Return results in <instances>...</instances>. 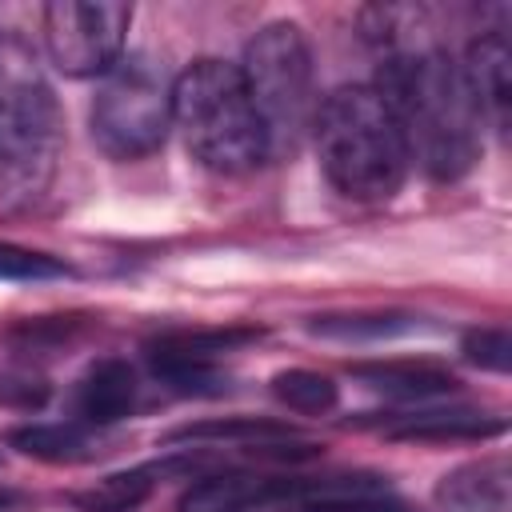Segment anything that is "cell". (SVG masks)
Returning a JSON list of instances; mask_svg holds the SVG:
<instances>
[{"instance_id":"obj_6","label":"cell","mask_w":512,"mask_h":512,"mask_svg":"<svg viewBox=\"0 0 512 512\" xmlns=\"http://www.w3.org/2000/svg\"><path fill=\"white\" fill-rule=\"evenodd\" d=\"M172 128V80L148 52L120 56L92 100V140L112 160H140Z\"/></svg>"},{"instance_id":"obj_1","label":"cell","mask_w":512,"mask_h":512,"mask_svg":"<svg viewBox=\"0 0 512 512\" xmlns=\"http://www.w3.org/2000/svg\"><path fill=\"white\" fill-rule=\"evenodd\" d=\"M364 40L376 52V92L392 108L408 156L432 180H460L480 160V116L460 64L432 40V20L412 4H376L360 12Z\"/></svg>"},{"instance_id":"obj_14","label":"cell","mask_w":512,"mask_h":512,"mask_svg":"<svg viewBox=\"0 0 512 512\" xmlns=\"http://www.w3.org/2000/svg\"><path fill=\"white\" fill-rule=\"evenodd\" d=\"M8 444L32 460L44 464H88L96 456H104L112 448V436L104 428L68 420V424H28V428H12Z\"/></svg>"},{"instance_id":"obj_10","label":"cell","mask_w":512,"mask_h":512,"mask_svg":"<svg viewBox=\"0 0 512 512\" xmlns=\"http://www.w3.org/2000/svg\"><path fill=\"white\" fill-rule=\"evenodd\" d=\"M436 504L444 512H508L512 504V464L504 452L456 464L436 480Z\"/></svg>"},{"instance_id":"obj_24","label":"cell","mask_w":512,"mask_h":512,"mask_svg":"<svg viewBox=\"0 0 512 512\" xmlns=\"http://www.w3.org/2000/svg\"><path fill=\"white\" fill-rule=\"evenodd\" d=\"M16 500H20V496H16L12 488H0V512H8V508H12Z\"/></svg>"},{"instance_id":"obj_17","label":"cell","mask_w":512,"mask_h":512,"mask_svg":"<svg viewBox=\"0 0 512 512\" xmlns=\"http://www.w3.org/2000/svg\"><path fill=\"white\" fill-rule=\"evenodd\" d=\"M416 328H420V316H412V312H344V316H316L308 324L312 336L352 340V344L392 340V336H404V332H416Z\"/></svg>"},{"instance_id":"obj_23","label":"cell","mask_w":512,"mask_h":512,"mask_svg":"<svg viewBox=\"0 0 512 512\" xmlns=\"http://www.w3.org/2000/svg\"><path fill=\"white\" fill-rule=\"evenodd\" d=\"M312 512H416V508L388 488V492H368V496H352V500H332Z\"/></svg>"},{"instance_id":"obj_19","label":"cell","mask_w":512,"mask_h":512,"mask_svg":"<svg viewBox=\"0 0 512 512\" xmlns=\"http://www.w3.org/2000/svg\"><path fill=\"white\" fill-rule=\"evenodd\" d=\"M264 328H252V324H228V328H196V332H168L160 340H152L156 348H168V352H184V356H200V360H216L220 352H232L240 344H252L260 340Z\"/></svg>"},{"instance_id":"obj_22","label":"cell","mask_w":512,"mask_h":512,"mask_svg":"<svg viewBox=\"0 0 512 512\" xmlns=\"http://www.w3.org/2000/svg\"><path fill=\"white\" fill-rule=\"evenodd\" d=\"M460 352L468 364L484 368V372H508L512 368V336L508 328H468L460 340Z\"/></svg>"},{"instance_id":"obj_21","label":"cell","mask_w":512,"mask_h":512,"mask_svg":"<svg viewBox=\"0 0 512 512\" xmlns=\"http://www.w3.org/2000/svg\"><path fill=\"white\" fill-rule=\"evenodd\" d=\"M48 396H52L48 376H40L28 364H0V408L36 412L48 404Z\"/></svg>"},{"instance_id":"obj_5","label":"cell","mask_w":512,"mask_h":512,"mask_svg":"<svg viewBox=\"0 0 512 512\" xmlns=\"http://www.w3.org/2000/svg\"><path fill=\"white\" fill-rule=\"evenodd\" d=\"M240 76H244L252 108L264 124L268 156L292 152L300 144V136L312 128V116L320 104L312 48H308L304 28L292 20L264 24L244 48Z\"/></svg>"},{"instance_id":"obj_11","label":"cell","mask_w":512,"mask_h":512,"mask_svg":"<svg viewBox=\"0 0 512 512\" xmlns=\"http://www.w3.org/2000/svg\"><path fill=\"white\" fill-rule=\"evenodd\" d=\"M136 400H140V380H136L132 364L120 360V356L92 360L84 368V376L76 380V388H72L76 420L92 424V428H108V424L132 416Z\"/></svg>"},{"instance_id":"obj_4","label":"cell","mask_w":512,"mask_h":512,"mask_svg":"<svg viewBox=\"0 0 512 512\" xmlns=\"http://www.w3.org/2000/svg\"><path fill=\"white\" fill-rule=\"evenodd\" d=\"M172 124L212 172L240 176L268 160V136L236 64L200 56L172 80Z\"/></svg>"},{"instance_id":"obj_16","label":"cell","mask_w":512,"mask_h":512,"mask_svg":"<svg viewBox=\"0 0 512 512\" xmlns=\"http://www.w3.org/2000/svg\"><path fill=\"white\" fill-rule=\"evenodd\" d=\"M156 480L160 476H156L152 464L132 468V472H112V476H104V480L72 492V504L80 512H136L152 496Z\"/></svg>"},{"instance_id":"obj_9","label":"cell","mask_w":512,"mask_h":512,"mask_svg":"<svg viewBox=\"0 0 512 512\" xmlns=\"http://www.w3.org/2000/svg\"><path fill=\"white\" fill-rule=\"evenodd\" d=\"M464 88L472 96V108L480 120H488L496 132H508V112H512V48L504 28H484L460 64Z\"/></svg>"},{"instance_id":"obj_13","label":"cell","mask_w":512,"mask_h":512,"mask_svg":"<svg viewBox=\"0 0 512 512\" xmlns=\"http://www.w3.org/2000/svg\"><path fill=\"white\" fill-rule=\"evenodd\" d=\"M392 440H488L508 428L500 416H484L472 408H424V412H396L372 420Z\"/></svg>"},{"instance_id":"obj_15","label":"cell","mask_w":512,"mask_h":512,"mask_svg":"<svg viewBox=\"0 0 512 512\" xmlns=\"http://www.w3.org/2000/svg\"><path fill=\"white\" fill-rule=\"evenodd\" d=\"M284 444L296 440V428L268 416H216V420H192L172 432H164V444Z\"/></svg>"},{"instance_id":"obj_18","label":"cell","mask_w":512,"mask_h":512,"mask_svg":"<svg viewBox=\"0 0 512 512\" xmlns=\"http://www.w3.org/2000/svg\"><path fill=\"white\" fill-rule=\"evenodd\" d=\"M272 396L304 416H324L340 404V388L332 384V376L312 372V368H284L272 376Z\"/></svg>"},{"instance_id":"obj_7","label":"cell","mask_w":512,"mask_h":512,"mask_svg":"<svg viewBox=\"0 0 512 512\" xmlns=\"http://www.w3.org/2000/svg\"><path fill=\"white\" fill-rule=\"evenodd\" d=\"M128 24H132V8L112 0H96V4L56 0L44 4L40 12L48 60L64 76H104L124 52Z\"/></svg>"},{"instance_id":"obj_12","label":"cell","mask_w":512,"mask_h":512,"mask_svg":"<svg viewBox=\"0 0 512 512\" xmlns=\"http://www.w3.org/2000/svg\"><path fill=\"white\" fill-rule=\"evenodd\" d=\"M352 376L392 400H436L460 392V376L436 360H368L352 364Z\"/></svg>"},{"instance_id":"obj_8","label":"cell","mask_w":512,"mask_h":512,"mask_svg":"<svg viewBox=\"0 0 512 512\" xmlns=\"http://www.w3.org/2000/svg\"><path fill=\"white\" fill-rule=\"evenodd\" d=\"M312 476H264V472H212L184 488L176 512H260L272 504H308Z\"/></svg>"},{"instance_id":"obj_2","label":"cell","mask_w":512,"mask_h":512,"mask_svg":"<svg viewBox=\"0 0 512 512\" xmlns=\"http://www.w3.org/2000/svg\"><path fill=\"white\" fill-rule=\"evenodd\" d=\"M320 168L352 200H388L408 176L404 132L372 84L332 88L312 116Z\"/></svg>"},{"instance_id":"obj_20","label":"cell","mask_w":512,"mask_h":512,"mask_svg":"<svg viewBox=\"0 0 512 512\" xmlns=\"http://www.w3.org/2000/svg\"><path fill=\"white\" fill-rule=\"evenodd\" d=\"M68 276H76V268L64 264L60 256L0 240V280H8V284H48V280H68Z\"/></svg>"},{"instance_id":"obj_3","label":"cell","mask_w":512,"mask_h":512,"mask_svg":"<svg viewBox=\"0 0 512 512\" xmlns=\"http://www.w3.org/2000/svg\"><path fill=\"white\" fill-rule=\"evenodd\" d=\"M64 148V116L32 48L0 36V204H36L56 176Z\"/></svg>"}]
</instances>
